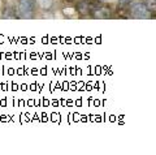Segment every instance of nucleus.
I'll use <instances>...</instances> for the list:
<instances>
[{
	"mask_svg": "<svg viewBox=\"0 0 156 155\" xmlns=\"http://www.w3.org/2000/svg\"><path fill=\"white\" fill-rule=\"evenodd\" d=\"M34 7H35L34 0H20L17 5L18 16L21 18H31L34 13Z\"/></svg>",
	"mask_w": 156,
	"mask_h": 155,
	"instance_id": "f257e3e1",
	"label": "nucleus"
},
{
	"mask_svg": "<svg viewBox=\"0 0 156 155\" xmlns=\"http://www.w3.org/2000/svg\"><path fill=\"white\" fill-rule=\"evenodd\" d=\"M130 12L133 14V17L135 18H144L148 14V7L143 3H136L131 7Z\"/></svg>",
	"mask_w": 156,
	"mask_h": 155,
	"instance_id": "f03ea898",
	"label": "nucleus"
},
{
	"mask_svg": "<svg viewBox=\"0 0 156 155\" xmlns=\"http://www.w3.org/2000/svg\"><path fill=\"white\" fill-rule=\"evenodd\" d=\"M131 2H133V0H120V4L121 5H129Z\"/></svg>",
	"mask_w": 156,
	"mask_h": 155,
	"instance_id": "7ed1b4c3",
	"label": "nucleus"
}]
</instances>
